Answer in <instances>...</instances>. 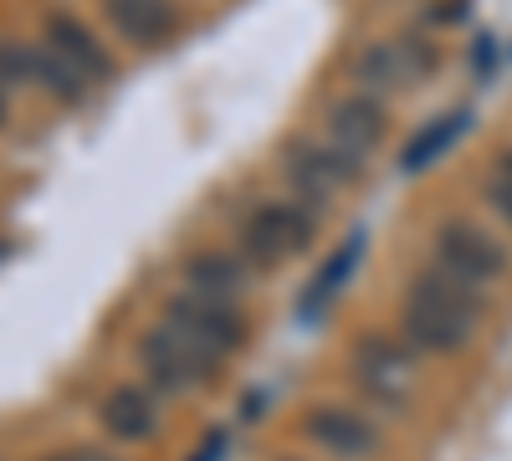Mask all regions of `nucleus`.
<instances>
[{"instance_id": "15", "label": "nucleus", "mask_w": 512, "mask_h": 461, "mask_svg": "<svg viewBox=\"0 0 512 461\" xmlns=\"http://www.w3.org/2000/svg\"><path fill=\"white\" fill-rule=\"evenodd\" d=\"M26 88H36V93H47L52 103H62V108H77L82 98H88V82H82L47 41H26Z\"/></svg>"}, {"instance_id": "21", "label": "nucleus", "mask_w": 512, "mask_h": 461, "mask_svg": "<svg viewBox=\"0 0 512 461\" xmlns=\"http://www.w3.org/2000/svg\"><path fill=\"white\" fill-rule=\"evenodd\" d=\"M47 461H72V456H47Z\"/></svg>"}, {"instance_id": "5", "label": "nucleus", "mask_w": 512, "mask_h": 461, "mask_svg": "<svg viewBox=\"0 0 512 461\" xmlns=\"http://www.w3.org/2000/svg\"><path fill=\"white\" fill-rule=\"evenodd\" d=\"M441 67V47L431 36H374L354 52L349 62V77H354V93H369V98H395L405 88H415L420 77H431Z\"/></svg>"}, {"instance_id": "3", "label": "nucleus", "mask_w": 512, "mask_h": 461, "mask_svg": "<svg viewBox=\"0 0 512 461\" xmlns=\"http://www.w3.org/2000/svg\"><path fill=\"white\" fill-rule=\"evenodd\" d=\"M431 267L487 298L492 287L507 282L512 251H507V241H502L492 226H482V221H472V216H446V221L431 231Z\"/></svg>"}, {"instance_id": "4", "label": "nucleus", "mask_w": 512, "mask_h": 461, "mask_svg": "<svg viewBox=\"0 0 512 461\" xmlns=\"http://www.w3.org/2000/svg\"><path fill=\"white\" fill-rule=\"evenodd\" d=\"M139 374H144V385L164 400V395H190V390H205V385H216L221 380V369L226 359H216L210 349H200L195 339H185V333L175 323H154L144 339H139Z\"/></svg>"}, {"instance_id": "7", "label": "nucleus", "mask_w": 512, "mask_h": 461, "mask_svg": "<svg viewBox=\"0 0 512 461\" xmlns=\"http://www.w3.org/2000/svg\"><path fill=\"white\" fill-rule=\"evenodd\" d=\"M303 441L333 461H374L384 451V431L369 410L349 400H318L303 415Z\"/></svg>"}, {"instance_id": "6", "label": "nucleus", "mask_w": 512, "mask_h": 461, "mask_svg": "<svg viewBox=\"0 0 512 461\" xmlns=\"http://www.w3.org/2000/svg\"><path fill=\"white\" fill-rule=\"evenodd\" d=\"M420 354L405 339H390V333H364L354 344V390L379 405V410H405L420 390Z\"/></svg>"}, {"instance_id": "13", "label": "nucleus", "mask_w": 512, "mask_h": 461, "mask_svg": "<svg viewBox=\"0 0 512 461\" xmlns=\"http://www.w3.org/2000/svg\"><path fill=\"white\" fill-rule=\"evenodd\" d=\"M98 426H103L108 441H123V446L154 441L159 426H164L159 395H154L149 385H113V390L98 400Z\"/></svg>"}, {"instance_id": "2", "label": "nucleus", "mask_w": 512, "mask_h": 461, "mask_svg": "<svg viewBox=\"0 0 512 461\" xmlns=\"http://www.w3.org/2000/svg\"><path fill=\"white\" fill-rule=\"evenodd\" d=\"M318 226H323L318 211L303 205V200H292V195L262 200V205H251V211H246V221L236 231V251L256 272H277V267L297 262L303 251H313Z\"/></svg>"}, {"instance_id": "1", "label": "nucleus", "mask_w": 512, "mask_h": 461, "mask_svg": "<svg viewBox=\"0 0 512 461\" xmlns=\"http://www.w3.org/2000/svg\"><path fill=\"white\" fill-rule=\"evenodd\" d=\"M487 318V298L472 287H461L456 277L425 267L410 277L405 298H400V339L420 359H451L461 349L477 344Z\"/></svg>"}, {"instance_id": "14", "label": "nucleus", "mask_w": 512, "mask_h": 461, "mask_svg": "<svg viewBox=\"0 0 512 461\" xmlns=\"http://www.w3.org/2000/svg\"><path fill=\"white\" fill-rule=\"evenodd\" d=\"M108 26L139 52H159L164 41H175L180 31V11L175 0H103Z\"/></svg>"}, {"instance_id": "20", "label": "nucleus", "mask_w": 512, "mask_h": 461, "mask_svg": "<svg viewBox=\"0 0 512 461\" xmlns=\"http://www.w3.org/2000/svg\"><path fill=\"white\" fill-rule=\"evenodd\" d=\"M6 123H11V98L0 93V134H6Z\"/></svg>"}, {"instance_id": "8", "label": "nucleus", "mask_w": 512, "mask_h": 461, "mask_svg": "<svg viewBox=\"0 0 512 461\" xmlns=\"http://www.w3.org/2000/svg\"><path fill=\"white\" fill-rule=\"evenodd\" d=\"M282 180H287L292 200L313 205V211L323 216V205H328L338 190H349V185L359 180V170H354V164L338 154V149H328L323 139H318V144H313V139H297V144L282 149Z\"/></svg>"}, {"instance_id": "12", "label": "nucleus", "mask_w": 512, "mask_h": 461, "mask_svg": "<svg viewBox=\"0 0 512 461\" xmlns=\"http://www.w3.org/2000/svg\"><path fill=\"white\" fill-rule=\"evenodd\" d=\"M41 41L88 82V88H98V82H113L118 77V62L113 52L103 47V41L93 36V26H82L72 11H47V26H41Z\"/></svg>"}, {"instance_id": "17", "label": "nucleus", "mask_w": 512, "mask_h": 461, "mask_svg": "<svg viewBox=\"0 0 512 461\" xmlns=\"http://www.w3.org/2000/svg\"><path fill=\"white\" fill-rule=\"evenodd\" d=\"M359 251H364V241L354 236L349 246H338V251H333V257L323 262V272L313 277V292H308V298H303V313H318V308H323V303L333 298V292H338V287H344V277H349V272L359 267Z\"/></svg>"}, {"instance_id": "10", "label": "nucleus", "mask_w": 512, "mask_h": 461, "mask_svg": "<svg viewBox=\"0 0 512 461\" xmlns=\"http://www.w3.org/2000/svg\"><path fill=\"white\" fill-rule=\"evenodd\" d=\"M384 129H390V108H384V98H369V93H349V98L328 103L323 113V144L344 154L354 170H364L379 154Z\"/></svg>"}, {"instance_id": "19", "label": "nucleus", "mask_w": 512, "mask_h": 461, "mask_svg": "<svg viewBox=\"0 0 512 461\" xmlns=\"http://www.w3.org/2000/svg\"><path fill=\"white\" fill-rule=\"evenodd\" d=\"M26 88V52L21 41H0V93H21Z\"/></svg>"}, {"instance_id": "18", "label": "nucleus", "mask_w": 512, "mask_h": 461, "mask_svg": "<svg viewBox=\"0 0 512 461\" xmlns=\"http://www.w3.org/2000/svg\"><path fill=\"white\" fill-rule=\"evenodd\" d=\"M482 200H487V211L512 231V149H502V154L492 159V170H487V180H482Z\"/></svg>"}, {"instance_id": "16", "label": "nucleus", "mask_w": 512, "mask_h": 461, "mask_svg": "<svg viewBox=\"0 0 512 461\" xmlns=\"http://www.w3.org/2000/svg\"><path fill=\"white\" fill-rule=\"evenodd\" d=\"M461 118H466V113H446V118H436V123H431V129H420V134L405 144V154H400V170H405V175H415V170H425V164H436V159L456 144Z\"/></svg>"}, {"instance_id": "11", "label": "nucleus", "mask_w": 512, "mask_h": 461, "mask_svg": "<svg viewBox=\"0 0 512 461\" xmlns=\"http://www.w3.org/2000/svg\"><path fill=\"white\" fill-rule=\"evenodd\" d=\"M251 287V262L231 246H195L190 257L180 262V292L190 298H210V303H236L246 298Z\"/></svg>"}, {"instance_id": "9", "label": "nucleus", "mask_w": 512, "mask_h": 461, "mask_svg": "<svg viewBox=\"0 0 512 461\" xmlns=\"http://www.w3.org/2000/svg\"><path fill=\"white\" fill-rule=\"evenodd\" d=\"M164 323H175L185 339H195L200 349H210L216 359H236L246 349V313L236 303H210V298H190V292H175L159 313Z\"/></svg>"}]
</instances>
